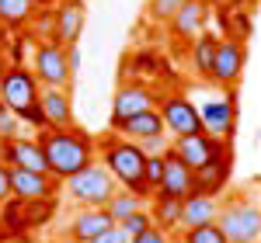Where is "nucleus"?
<instances>
[{"mask_svg":"<svg viewBox=\"0 0 261 243\" xmlns=\"http://www.w3.org/2000/svg\"><path fill=\"white\" fill-rule=\"evenodd\" d=\"M108 132H119L122 139H150V136H161L164 132V122L161 115H157V108H150V111H140V115H133V118H125L122 125H115V129H108Z\"/></svg>","mask_w":261,"mask_h":243,"instance_id":"nucleus-20","label":"nucleus"},{"mask_svg":"<svg viewBox=\"0 0 261 243\" xmlns=\"http://www.w3.org/2000/svg\"><path fill=\"white\" fill-rule=\"evenodd\" d=\"M0 160L11 170H35V174H49L45 170V157L35 136H18L11 142H0Z\"/></svg>","mask_w":261,"mask_h":243,"instance_id":"nucleus-12","label":"nucleus"},{"mask_svg":"<svg viewBox=\"0 0 261 243\" xmlns=\"http://www.w3.org/2000/svg\"><path fill=\"white\" fill-rule=\"evenodd\" d=\"M4 70H7V63H4V52H0V73H4Z\"/></svg>","mask_w":261,"mask_h":243,"instance_id":"nucleus-43","label":"nucleus"},{"mask_svg":"<svg viewBox=\"0 0 261 243\" xmlns=\"http://www.w3.org/2000/svg\"><path fill=\"white\" fill-rule=\"evenodd\" d=\"M24 233H32L28 219H24V202L21 198L0 202V240L4 236H24Z\"/></svg>","mask_w":261,"mask_h":243,"instance_id":"nucleus-25","label":"nucleus"},{"mask_svg":"<svg viewBox=\"0 0 261 243\" xmlns=\"http://www.w3.org/2000/svg\"><path fill=\"white\" fill-rule=\"evenodd\" d=\"M216 229L226 243H258L261 240V205H254L244 195H233L220 202L216 212Z\"/></svg>","mask_w":261,"mask_h":243,"instance_id":"nucleus-3","label":"nucleus"},{"mask_svg":"<svg viewBox=\"0 0 261 243\" xmlns=\"http://www.w3.org/2000/svg\"><path fill=\"white\" fill-rule=\"evenodd\" d=\"M112 216H108V208H77L73 212V219H70V240L73 243H91L94 236H101L105 229H112Z\"/></svg>","mask_w":261,"mask_h":243,"instance_id":"nucleus-17","label":"nucleus"},{"mask_svg":"<svg viewBox=\"0 0 261 243\" xmlns=\"http://www.w3.org/2000/svg\"><path fill=\"white\" fill-rule=\"evenodd\" d=\"M119 226H122V233H125V236H136V233H143V229H150L153 219H150V212H146V208H140V212H133L129 219H122Z\"/></svg>","mask_w":261,"mask_h":243,"instance_id":"nucleus-33","label":"nucleus"},{"mask_svg":"<svg viewBox=\"0 0 261 243\" xmlns=\"http://www.w3.org/2000/svg\"><path fill=\"white\" fill-rule=\"evenodd\" d=\"M181 243H226V240H223V233L216 229V223H209V226L185 229V233H181Z\"/></svg>","mask_w":261,"mask_h":243,"instance_id":"nucleus-31","label":"nucleus"},{"mask_svg":"<svg viewBox=\"0 0 261 243\" xmlns=\"http://www.w3.org/2000/svg\"><path fill=\"white\" fill-rule=\"evenodd\" d=\"M0 243H35V240H32V236L24 233V236H4V240H0Z\"/></svg>","mask_w":261,"mask_h":243,"instance_id":"nucleus-42","label":"nucleus"},{"mask_svg":"<svg viewBox=\"0 0 261 243\" xmlns=\"http://www.w3.org/2000/svg\"><path fill=\"white\" fill-rule=\"evenodd\" d=\"M39 108L45 111L49 129H70L73 122V98L66 87H42L39 90Z\"/></svg>","mask_w":261,"mask_h":243,"instance_id":"nucleus-16","label":"nucleus"},{"mask_svg":"<svg viewBox=\"0 0 261 243\" xmlns=\"http://www.w3.org/2000/svg\"><path fill=\"white\" fill-rule=\"evenodd\" d=\"M129 243H167V233L157 229V226H150V229H143L136 236H129Z\"/></svg>","mask_w":261,"mask_h":243,"instance_id":"nucleus-37","label":"nucleus"},{"mask_svg":"<svg viewBox=\"0 0 261 243\" xmlns=\"http://www.w3.org/2000/svg\"><path fill=\"white\" fill-rule=\"evenodd\" d=\"M21 129H24V125H21V118H18V115H14V111H11L4 101H0V142L18 139Z\"/></svg>","mask_w":261,"mask_h":243,"instance_id":"nucleus-29","label":"nucleus"},{"mask_svg":"<svg viewBox=\"0 0 261 243\" xmlns=\"http://www.w3.org/2000/svg\"><path fill=\"white\" fill-rule=\"evenodd\" d=\"M18 118H21V125H32V132H35V136L49 129V122H45V111H42L39 104H32V108L18 111Z\"/></svg>","mask_w":261,"mask_h":243,"instance_id":"nucleus-36","label":"nucleus"},{"mask_svg":"<svg viewBox=\"0 0 261 243\" xmlns=\"http://www.w3.org/2000/svg\"><path fill=\"white\" fill-rule=\"evenodd\" d=\"M171 153H174L192 174H199L202 167H209V163H216L220 157L230 153V139H216V136H209V132H195V136L171 139Z\"/></svg>","mask_w":261,"mask_h":243,"instance_id":"nucleus-6","label":"nucleus"},{"mask_svg":"<svg viewBox=\"0 0 261 243\" xmlns=\"http://www.w3.org/2000/svg\"><path fill=\"white\" fill-rule=\"evenodd\" d=\"M205 21H209V7H205V0H185L178 7V14L167 21V28H171V35L181 42H192L199 39L202 32H205Z\"/></svg>","mask_w":261,"mask_h":243,"instance_id":"nucleus-15","label":"nucleus"},{"mask_svg":"<svg viewBox=\"0 0 261 243\" xmlns=\"http://www.w3.org/2000/svg\"><path fill=\"white\" fill-rule=\"evenodd\" d=\"M39 90H42V83L35 80L32 66H7L0 73V101L14 115L32 108V104H39Z\"/></svg>","mask_w":261,"mask_h":243,"instance_id":"nucleus-9","label":"nucleus"},{"mask_svg":"<svg viewBox=\"0 0 261 243\" xmlns=\"http://www.w3.org/2000/svg\"><path fill=\"white\" fill-rule=\"evenodd\" d=\"M60 181L53 174H35V170H11V198L35 202V198H56Z\"/></svg>","mask_w":261,"mask_h":243,"instance_id":"nucleus-14","label":"nucleus"},{"mask_svg":"<svg viewBox=\"0 0 261 243\" xmlns=\"http://www.w3.org/2000/svg\"><path fill=\"white\" fill-rule=\"evenodd\" d=\"M195 191V174L185 167V163L167 149V157H164V181L161 188L153 191V195H171V198H188Z\"/></svg>","mask_w":261,"mask_h":243,"instance_id":"nucleus-18","label":"nucleus"},{"mask_svg":"<svg viewBox=\"0 0 261 243\" xmlns=\"http://www.w3.org/2000/svg\"><path fill=\"white\" fill-rule=\"evenodd\" d=\"M202 115V132L216 136V139H230L237 129V87L226 90V98H213L199 108Z\"/></svg>","mask_w":261,"mask_h":243,"instance_id":"nucleus-11","label":"nucleus"},{"mask_svg":"<svg viewBox=\"0 0 261 243\" xmlns=\"http://www.w3.org/2000/svg\"><path fill=\"white\" fill-rule=\"evenodd\" d=\"M53 18H56V35H53V42H60V45H81L84 24H87L84 0H60L53 7Z\"/></svg>","mask_w":261,"mask_h":243,"instance_id":"nucleus-13","label":"nucleus"},{"mask_svg":"<svg viewBox=\"0 0 261 243\" xmlns=\"http://www.w3.org/2000/svg\"><path fill=\"white\" fill-rule=\"evenodd\" d=\"M216 42L220 35L213 32H202L199 39H192V49H188V66L195 77H205L209 80V70H213V56H216Z\"/></svg>","mask_w":261,"mask_h":243,"instance_id":"nucleus-23","label":"nucleus"},{"mask_svg":"<svg viewBox=\"0 0 261 243\" xmlns=\"http://www.w3.org/2000/svg\"><path fill=\"white\" fill-rule=\"evenodd\" d=\"M216 212H220V198H209V195L192 191L181 202V229H195V226L216 223Z\"/></svg>","mask_w":261,"mask_h":243,"instance_id":"nucleus-19","label":"nucleus"},{"mask_svg":"<svg viewBox=\"0 0 261 243\" xmlns=\"http://www.w3.org/2000/svg\"><path fill=\"white\" fill-rule=\"evenodd\" d=\"M157 101H161V94L146 80H125L119 90H115V98H112V122H108V129L122 125L125 118H133V115H140V111L157 108Z\"/></svg>","mask_w":261,"mask_h":243,"instance_id":"nucleus-10","label":"nucleus"},{"mask_svg":"<svg viewBox=\"0 0 261 243\" xmlns=\"http://www.w3.org/2000/svg\"><path fill=\"white\" fill-rule=\"evenodd\" d=\"M230 21H233V28H237V35H233V39H244V35L251 32V14H247V11H237Z\"/></svg>","mask_w":261,"mask_h":243,"instance_id":"nucleus-39","label":"nucleus"},{"mask_svg":"<svg viewBox=\"0 0 261 243\" xmlns=\"http://www.w3.org/2000/svg\"><path fill=\"white\" fill-rule=\"evenodd\" d=\"M32 73L42 87H66L73 83L70 73V63H66V45L60 42H35V52H32Z\"/></svg>","mask_w":261,"mask_h":243,"instance_id":"nucleus-7","label":"nucleus"},{"mask_svg":"<svg viewBox=\"0 0 261 243\" xmlns=\"http://www.w3.org/2000/svg\"><path fill=\"white\" fill-rule=\"evenodd\" d=\"M157 115H161L164 132H167L171 139H181V136H195V132H202L199 104L192 101L188 94H178V90L161 94V101H157Z\"/></svg>","mask_w":261,"mask_h":243,"instance_id":"nucleus-5","label":"nucleus"},{"mask_svg":"<svg viewBox=\"0 0 261 243\" xmlns=\"http://www.w3.org/2000/svg\"><path fill=\"white\" fill-rule=\"evenodd\" d=\"M91 243H129V236L122 233V226H112V229H105L101 236H94Z\"/></svg>","mask_w":261,"mask_h":243,"instance_id":"nucleus-38","label":"nucleus"},{"mask_svg":"<svg viewBox=\"0 0 261 243\" xmlns=\"http://www.w3.org/2000/svg\"><path fill=\"white\" fill-rule=\"evenodd\" d=\"M28 35H32V42H53V35H56V18H53V7H39L35 11V18L28 21Z\"/></svg>","mask_w":261,"mask_h":243,"instance_id":"nucleus-28","label":"nucleus"},{"mask_svg":"<svg viewBox=\"0 0 261 243\" xmlns=\"http://www.w3.org/2000/svg\"><path fill=\"white\" fill-rule=\"evenodd\" d=\"M167 157V153H164ZM164 157H146V163H143V181H146V188L150 191H157L164 181Z\"/></svg>","mask_w":261,"mask_h":243,"instance_id":"nucleus-32","label":"nucleus"},{"mask_svg":"<svg viewBox=\"0 0 261 243\" xmlns=\"http://www.w3.org/2000/svg\"><path fill=\"white\" fill-rule=\"evenodd\" d=\"M181 4L185 0H150L146 4V14H150V21H157V24H167V21L178 14Z\"/></svg>","mask_w":261,"mask_h":243,"instance_id":"nucleus-30","label":"nucleus"},{"mask_svg":"<svg viewBox=\"0 0 261 243\" xmlns=\"http://www.w3.org/2000/svg\"><path fill=\"white\" fill-rule=\"evenodd\" d=\"M66 63H70V73L77 77V73H81V63H84L81 45H66Z\"/></svg>","mask_w":261,"mask_h":243,"instance_id":"nucleus-41","label":"nucleus"},{"mask_svg":"<svg viewBox=\"0 0 261 243\" xmlns=\"http://www.w3.org/2000/svg\"><path fill=\"white\" fill-rule=\"evenodd\" d=\"M244 66H247V49H244V39L226 35V39L216 42V56H213L209 80L216 83V87H223V90H230V87H237V83H241Z\"/></svg>","mask_w":261,"mask_h":243,"instance_id":"nucleus-8","label":"nucleus"},{"mask_svg":"<svg viewBox=\"0 0 261 243\" xmlns=\"http://www.w3.org/2000/svg\"><path fill=\"white\" fill-rule=\"evenodd\" d=\"M39 4L35 0H0V28L7 32H24L28 21L35 18Z\"/></svg>","mask_w":261,"mask_h":243,"instance_id":"nucleus-24","label":"nucleus"},{"mask_svg":"<svg viewBox=\"0 0 261 243\" xmlns=\"http://www.w3.org/2000/svg\"><path fill=\"white\" fill-rule=\"evenodd\" d=\"M136 146L143 149V157H164V153L171 149V136H167V132H161V136H150V139H140Z\"/></svg>","mask_w":261,"mask_h":243,"instance_id":"nucleus-34","label":"nucleus"},{"mask_svg":"<svg viewBox=\"0 0 261 243\" xmlns=\"http://www.w3.org/2000/svg\"><path fill=\"white\" fill-rule=\"evenodd\" d=\"M56 198H35V202H24V219H28V229H45L56 216Z\"/></svg>","mask_w":261,"mask_h":243,"instance_id":"nucleus-26","label":"nucleus"},{"mask_svg":"<svg viewBox=\"0 0 261 243\" xmlns=\"http://www.w3.org/2000/svg\"><path fill=\"white\" fill-rule=\"evenodd\" d=\"M129 63H133V70H136V77H133V80H146V77H153V73H157V59H153V52H136Z\"/></svg>","mask_w":261,"mask_h":243,"instance_id":"nucleus-35","label":"nucleus"},{"mask_svg":"<svg viewBox=\"0 0 261 243\" xmlns=\"http://www.w3.org/2000/svg\"><path fill=\"white\" fill-rule=\"evenodd\" d=\"M105 208H108V216H112V223L119 226L122 219H129V216H133V212H140L143 208V198H136V195H129V191H115V195H112V202L105 205Z\"/></svg>","mask_w":261,"mask_h":243,"instance_id":"nucleus-27","label":"nucleus"},{"mask_svg":"<svg viewBox=\"0 0 261 243\" xmlns=\"http://www.w3.org/2000/svg\"><path fill=\"white\" fill-rule=\"evenodd\" d=\"M226 181H230V153L220 157L216 163H209V167H202L199 174H195V191L209 195V198H220L223 191H226Z\"/></svg>","mask_w":261,"mask_h":243,"instance_id":"nucleus-21","label":"nucleus"},{"mask_svg":"<svg viewBox=\"0 0 261 243\" xmlns=\"http://www.w3.org/2000/svg\"><path fill=\"white\" fill-rule=\"evenodd\" d=\"M181 202L185 198H171V195H153L150 198V219H153V226L157 229H164V233H171V229H181Z\"/></svg>","mask_w":261,"mask_h":243,"instance_id":"nucleus-22","label":"nucleus"},{"mask_svg":"<svg viewBox=\"0 0 261 243\" xmlns=\"http://www.w3.org/2000/svg\"><path fill=\"white\" fill-rule=\"evenodd\" d=\"M63 191H66V198L73 202V208H105V205L112 202V195L119 191V184H115V177L94 160V163H87L81 174L66 177V181H63Z\"/></svg>","mask_w":261,"mask_h":243,"instance_id":"nucleus-4","label":"nucleus"},{"mask_svg":"<svg viewBox=\"0 0 261 243\" xmlns=\"http://www.w3.org/2000/svg\"><path fill=\"white\" fill-rule=\"evenodd\" d=\"M11 198V167L0 160V202H7Z\"/></svg>","mask_w":261,"mask_h":243,"instance_id":"nucleus-40","label":"nucleus"},{"mask_svg":"<svg viewBox=\"0 0 261 243\" xmlns=\"http://www.w3.org/2000/svg\"><path fill=\"white\" fill-rule=\"evenodd\" d=\"M98 139V163L115 177L122 191H129V195H136V198H153V191L146 188L143 181V149L136 146L133 139H122L119 132H105V136H94Z\"/></svg>","mask_w":261,"mask_h":243,"instance_id":"nucleus-2","label":"nucleus"},{"mask_svg":"<svg viewBox=\"0 0 261 243\" xmlns=\"http://www.w3.org/2000/svg\"><path fill=\"white\" fill-rule=\"evenodd\" d=\"M35 139H39L42 157H45V170L60 184L66 177H73V174H81L87 163L98 160V139L91 132L77 129V125H70V129H45Z\"/></svg>","mask_w":261,"mask_h":243,"instance_id":"nucleus-1","label":"nucleus"}]
</instances>
